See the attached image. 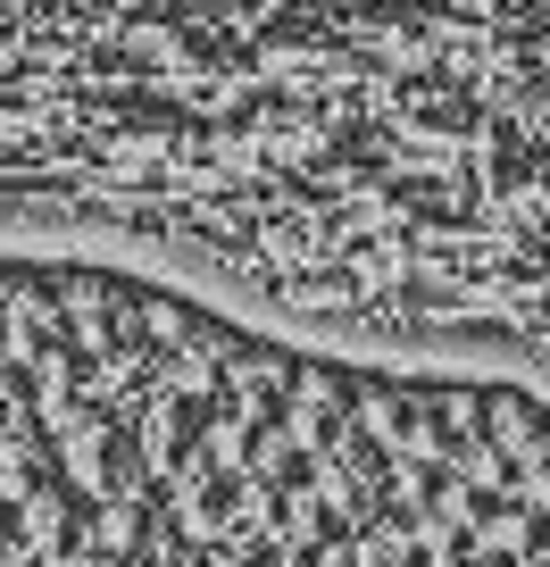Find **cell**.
<instances>
[{"instance_id": "1", "label": "cell", "mask_w": 550, "mask_h": 567, "mask_svg": "<svg viewBox=\"0 0 550 567\" xmlns=\"http://www.w3.org/2000/svg\"><path fill=\"white\" fill-rule=\"evenodd\" d=\"M0 243L550 375V0H0Z\"/></svg>"}, {"instance_id": "2", "label": "cell", "mask_w": 550, "mask_h": 567, "mask_svg": "<svg viewBox=\"0 0 550 567\" xmlns=\"http://www.w3.org/2000/svg\"><path fill=\"white\" fill-rule=\"evenodd\" d=\"M0 567H550V375L0 243Z\"/></svg>"}]
</instances>
